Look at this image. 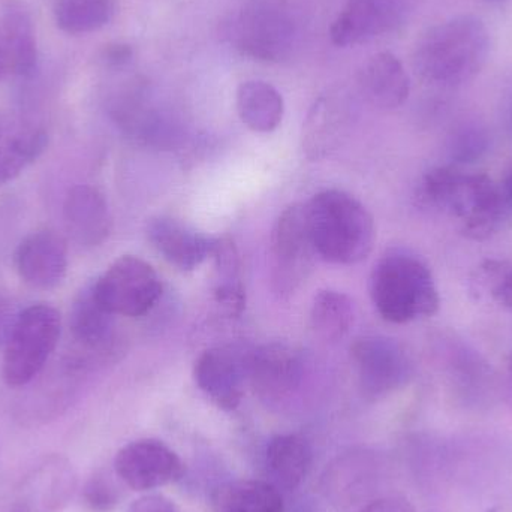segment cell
I'll use <instances>...</instances> for the list:
<instances>
[{"label": "cell", "mask_w": 512, "mask_h": 512, "mask_svg": "<svg viewBox=\"0 0 512 512\" xmlns=\"http://www.w3.org/2000/svg\"><path fill=\"white\" fill-rule=\"evenodd\" d=\"M490 33L481 18L457 15L423 33L415 45L414 68L427 83L459 87L486 66Z\"/></svg>", "instance_id": "6da1fadb"}, {"label": "cell", "mask_w": 512, "mask_h": 512, "mask_svg": "<svg viewBox=\"0 0 512 512\" xmlns=\"http://www.w3.org/2000/svg\"><path fill=\"white\" fill-rule=\"evenodd\" d=\"M424 204L456 219L471 240L496 234L504 218L501 191L486 174H465L451 167L433 168L420 185Z\"/></svg>", "instance_id": "7a4b0ae2"}, {"label": "cell", "mask_w": 512, "mask_h": 512, "mask_svg": "<svg viewBox=\"0 0 512 512\" xmlns=\"http://www.w3.org/2000/svg\"><path fill=\"white\" fill-rule=\"evenodd\" d=\"M316 254L333 264L366 259L375 245V221L366 206L348 192L328 189L306 204Z\"/></svg>", "instance_id": "3957f363"}, {"label": "cell", "mask_w": 512, "mask_h": 512, "mask_svg": "<svg viewBox=\"0 0 512 512\" xmlns=\"http://www.w3.org/2000/svg\"><path fill=\"white\" fill-rule=\"evenodd\" d=\"M370 295L379 315L393 324L429 318L441 304L429 265L403 249H393L379 259L370 277Z\"/></svg>", "instance_id": "277c9868"}, {"label": "cell", "mask_w": 512, "mask_h": 512, "mask_svg": "<svg viewBox=\"0 0 512 512\" xmlns=\"http://www.w3.org/2000/svg\"><path fill=\"white\" fill-rule=\"evenodd\" d=\"M62 333L60 313L48 304H33L18 315L3 354L2 376L12 388L30 384L44 369Z\"/></svg>", "instance_id": "5b68a950"}, {"label": "cell", "mask_w": 512, "mask_h": 512, "mask_svg": "<svg viewBox=\"0 0 512 512\" xmlns=\"http://www.w3.org/2000/svg\"><path fill=\"white\" fill-rule=\"evenodd\" d=\"M230 39L243 56L280 62L294 45V20L280 0H251L231 20Z\"/></svg>", "instance_id": "8992f818"}, {"label": "cell", "mask_w": 512, "mask_h": 512, "mask_svg": "<svg viewBox=\"0 0 512 512\" xmlns=\"http://www.w3.org/2000/svg\"><path fill=\"white\" fill-rule=\"evenodd\" d=\"M316 249L306 204L283 210L271 234V283L280 297L294 294L312 273Z\"/></svg>", "instance_id": "52a82bcc"}, {"label": "cell", "mask_w": 512, "mask_h": 512, "mask_svg": "<svg viewBox=\"0 0 512 512\" xmlns=\"http://www.w3.org/2000/svg\"><path fill=\"white\" fill-rule=\"evenodd\" d=\"M99 303L114 316L138 318L155 307L162 282L155 268L134 255H123L93 283Z\"/></svg>", "instance_id": "ba28073f"}, {"label": "cell", "mask_w": 512, "mask_h": 512, "mask_svg": "<svg viewBox=\"0 0 512 512\" xmlns=\"http://www.w3.org/2000/svg\"><path fill=\"white\" fill-rule=\"evenodd\" d=\"M351 358L361 390L370 399H381L400 390L414 373L408 352L388 337H361L351 346Z\"/></svg>", "instance_id": "9c48e42d"}, {"label": "cell", "mask_w": 512, "mask_h": 512, "mask_svg": "<svg viewBox=\"0 0 512 512\" xmlns=\"http://www.w3.org/2000/svg\"><path fill=\"white\" fill-rule=\"evenodd\" d=\"M114 474L135 492H150L177 483L185 474L179 454L159 439H138L117 451Z\"/></svg>", "instance_id": "30bf717a"}, {"label": "cell", "mask_w": 512, "mask_h": 512, "mask_svg": "<svg viewBox=\"0 0 512 512\" xmlns=\"http://www.w3.org/2000/svg\"><path fill=\"white\" fill-rule=\"evenodd\" d=\"M194 378L219 409L234 411L242 403L249 382L248 357L231 346L207 349L195 363Z\"/></svg>", "instance_id": "8fae6325"}, {"label": "cell", "mask_w": 512, "mask_h": 512, "mask_svg": "<svg viewBox=\"0 0 512 512\" xmlns=\"http://www.w3.org/2000/svg\"><path fill=\"white\" fill-rule=\"evenodd\" d=\"M75 472L68 460L48 457L21 481L6 512H59L75 490Z\"/></svg>", "instance_id": "7c38bea8"}, {"label": "cell", "mask_w": 512, "mask_h": 512, "mask_svg": "<svg viewBox=\"0 0 512 512\" xmlns=\"http://www.w3.org/2000/svg\"><path fill=\"white\" fill-rule=\"evenodd\" d=\"M403 18L397 0H348L330 27V38L337 47L366 44L393 32Z\"/></svg>", "instance_id": "4fadbf2b"}, {"label": "cell", "mask_w": 512, "mask_h": 512, "mask_svg": "<svg viewBox=\"0 0 512 512\" xmlns=\"http://www.w3.org/2000/svg\"><path fill=\"white\" fill-rule=\"evenodd\" d=\"M249 384L259 397L280 402L291 396L303 378V361L291 346L268 343L248 355Z\"/></svg>", "instance_id": "5bb4252c"}, {"label": "cell", "mask_w": 512, "mask_h": 512, "mask_svg": "<svg viewBox=\"0 0 512 512\" xmlns=\"http://www.w3.org/2000/svg\"><path fill=\"white\" fill-rule=\"evenodd\" d=\"M14 261L18 276L24 283L47 291L65 279L68 249L62 237L54 231H36L18 245Z\"/></svg>", "instance_id": "9a60e30c"}, {"label": "cell", "mask_w": 512, "mask_h": 512, "mask_svg": "<svg viewBox=\"0 0 512 512\" xmlns=\"http://www.w3.org/2000/svg\"><path fill=\"white\" fill-rule=\"evenodd\" d=\"M66 231L83 248L101 246L113 228L110 207L104 195L92 186H75L63 203Z\"/></svg>", "instance_id": "2e32d148"}, {"label": "cell", "mask_w": 512, "mask_h": 512, "mask_svg": "<svg viewBox=\"0 0 512 512\" xmlns=\"http://www.w3.org/2000/svg\"><path fill=\"white\" fill-rule=\"evenodd\" d=\"M147 236L156 251L182 271L200 267L215 251L216 239L173 218L153 219Z\"/></svg>", "instance_id": "e0dca14e"}, {"label": "cell", "mask_w": 512, "mask_h": 512, "mask_svg": "<svg viewBox=\"0 0 512 512\" xmlns=\"http://www.w3.org/2000/svg\"><path fill=\"white\" fill-rule=\"evenodd\" d=\"M360 84L367 101L382 110L402 107L411 92L408 72L391 51H379L367 60L361 69Z\"/></svg>", "instance_id": "ac0fdd59"}, {"label": "cell", "mask_w": 512, "mask_h": 512, "mask_svg": "<svg viewBox=\"0 0 512 512\" xmlns=\"http://www.w3.org/2000/svg\"><path fill=\"white\" fill-rule=\"evenodd\" d=\"M116 316L108 312L92 285L81 289L69 313V330L75 342L93 354H105L113 348L116 337Z\"/></svg>", "instance_id": "d6986e66"}, {"label": "cell", "mask_w": 512, "mask_h": 512, "mask_svg": "<svg viewBox=\"0 0 512 512\" xmlns=\"http://www.w3.org/2000/svg\"><path fill=\"white\" fill-rule=\"evenodd\" d=\"M349 111L336 95L321 96L310 108L303 126V150L310 159H322L339 147L348 128Z\"/></svg>", "instance_id": "ffe728a7"}, {"label": "cell", "mask_w": 512, "mask_h": 512, "mask_svg": "<svg viewBox=\"0 0 512 512\" xmlns=\"http://www.w3.org/2000/svg\"><path fill=\"white\" fill-rule=\"evenodd\" d=\"M312 448L306 439L292 433L276 435L264 451V466L270 483L277 489H298L312 468Z\"/></svg>", "instance_id": "44dd1931"}, {"label": "cell", "mask_w": 512, "mask_h": 512, "mask_svg": "<svg viewBox=\"0 0 512 512\" xmlns=\"http://www.w3.org/2000/svg\"><path fill=\"white\" fill-rule=\"evenodd\" d=\"M47 134L21 122L0 123V188L17 179L47 147Z\"/></svg>", "instance_id": "7402d4cb"}, {"label": "cell", "mask_w": 512, "mask_h": 512, "mask_svg": "<svg viewBox=\"0 0 512 512\" xmlns=\"http://www.w3.org/2000/svg\"><path fill=\"white\" fill-rule=\"evenodd\" d=\"M0 36L8 53L11 74L32 75L38 63V42L32 15L20 2L11 0L3 8Z\"/></svg>", "instance_id": "603a6c76"}, {"label": "cell", "mask_w": 512, "mask_h": 512, "mask_svg": "<svg viewBox=\"0 0 512 512\" xmlns=\"http://www.w3.org/2000/svg\"><path fill=\"white\" fill-rule=\"evenodd\" d=\"M236 104L240 120L259 134L276 131L285 116L282 93L267 81H243L237 89Z\"/></svg>", "instance_id": "cb8c5ba5"}, {"label": "cell", "mask_w": 512, "mask_h": 512, "mask_svg": "<svg viewBox=\"0 0 512 512\" xmlns=\"http://www.w3.org/2000/svg\"><path fill=\"white\" fill-rule=\"evenodd\" d=\"M216 512H285L282 493L270 481L236 480L213 493Z\"/></svg>", "instance_id": "d4e9b609"}, {"label": "cell", "mask_w": 512, "mask_h": 512, "mask_svg": "<svg viewBox=\"0 0 512 512\" xmlns=\"http://www.w3.org/2000/svg\"><path fill=\"white\" fill-rule=\"evenodd\" d=\"M354 324V304L348 295L339 291H321L310 309V325L321 339L337 342L343 339Z\"/></svg>", "instance_id": "484cf974"}, {"label": "cell", "mask_w": 512, "mask_h": 512, "mask_svg": "<svg viewBox=\"0 0 512 512\" xmlns=\"http://www.w3.org/2000/svg\"><path fill=\"white\" fill-rule=\"evenodd\" d=\"M114 0H56L54 20L68 35H86L110 23Z\"/></svg>", "instance_id": "4316f807"}, {"label": "cell", "mask_w": 512, "mask_h": 512, "mask_svg": "<svg viewBox=\"0 0 512 512\" xmlns=\"http://www.w3.org/2000/svg\"><path fill=\"white\" fill-rule=\"evenodd\" d=\"M472 286L478 297L492 300L512 312V264L502 259H486L475 270Z\"/></svg>", "instance_id": "83f0119b"}, {"label": "cell", "mask_w": 512, "mask_h": 512, "mask_svg": "<svg viewBox=\"0 0 512 512\" xmlns=\"http://www.w3.org/2000/svg\"><path fill=\"white\" fill-rule=\"evenodd\" d=\"M489 149V135L477 123H465L450 138V155L456 162H475Z\"/></svg>", "instance_id": "f1b7e54d"}, {"label": "cell", "mask_w": 512, "mask_h": 512, "mask_svg": "<svg viewBox=\"0 0 512 512\" xmlns=\"http://www.w3.org/2000/svg\"><path fill=\"white\" fill-rule=\"evenodd\" d=\"M83 501L92 512H111L120 502L119 487L108 472H95L84 484Z\"/></svg>", "instance_id": "f546056e"}, {"label": "cell", "mask_w": 512, "mask_h": 512, "mask_svg": "<svg viewBox=\"0 0 512 512\" xmlns=\"http://www.w3.org/2000/svg\"><path fill=\"white\" fill-rule=\"evenodd\" d=\"M215 300L228 316L242 315L246 307V292L240 280L218 282L215 288Z\"/></svg>", "instance_id": "4dcf8cb0"}, {"label": "cell", "mask_w": 512, "mask_h": 512, "mask_svg": "<svg viewBox=\"0 0 512 512\" xmlns=\"http://www.w3.org/2000/svg\"><path fill=\"white\" fill-rule=\"evenodd\" d=\"M126 512H182V510L167 496L146 495L137 499Z\"/></svg>", "instance_id": "1f68e13d"}, {"label": "cell", "mask_w": 512, "mask_h": 512, "mask_svg": "<svg viewBox=\"0 0 512 512\" xmlns=\"http://www.w3.org/2000/svg\"><path fill=\"white\" fill-rule=\"evenodd\" d=\"M20 312L15 306L14 300L8 295L0 294V346H5L8 342L9 334L17 322Z\"/></svg>", "instance_id": "d6a6232c"}, {"label": "cell", "mask_w": 512, "mask_h": 512, "mask_svg": "<svg viewBox=\"0 0 512 512\" xmlns=\"http://www.w3.org/2000/svg\"><path fill=\"white\" fill-rule=\"evenodd\" d=\"M355 512H415V510L406 499L399 496H385V498L373 499Z\"/></svg>", "instance_id": "836d02e7"}, {"label": "cell", "mask_w": 512, "mask_h": 512, "mask_svg": "<svg viewBox=\"0 0 512 512\" xmlns=\"http://www.w3.org/2000/svg\"><path fill=\"white\" fill-rule=\"evenodd\" d=\"M134 57V50L131 45L123 44V42H116V44L108 45L104 51V60L107 65L120 68V66L128 65Z\"/></svg>", "instance_id": "e575fe53"}, {"label": "cell", "mask_w": 512, "mask_h": 512, "mask_svg": "<svg viewBox=\"0 0 512 512\" xmlns=\"http://www.w3.org/2000/svg\"><path fill=\"white\" fill-rule=\"evenodd\" d=\"M11 74V66H9L8 53H6L5 44H3L2 36H0V81Z\"/></svg>", "instance_id": "d590c367"}, {"label": "cell", "mask_w": 512, "mask_h": 512, "mask_svg": "<svg viewBox=\"0 0 512 512\" xmlns=\"http://www.w3.org/2000/svg\"><path fill=\"white\" fill-rule=\"evenodd\" d=\"M504 192L507 200L512 204V165L504 180Z\"/></svg>", "instance_id": "8d00e7d4"}]
</instances>
